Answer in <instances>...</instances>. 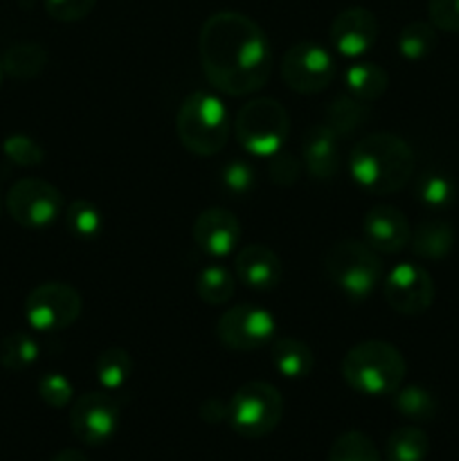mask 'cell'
Returning <instances> with one entry per match:
<instances>
[{"instance_id":"6da1fadb","label":"cell","mask_w":459,"mask_h":461,"mask_svg":"<svg viewBox=\"0 0 459 461\" xmlns=\"http://www.w3.org/2000/svg\"><path fill=\"white\" fill-rule=\"evenodd\" d=\"M198 57L207 81L230 97L259 93L270 77V41L238 12L212 14L198 34Z\"/></svg>"},{"instance_id":"7a4b0ae2","label":"cell","mask_w":459,"mask_h":461,"mask_svg":"<svg viewBox=\"0 0 459 461\" xmlns=\"http://www.w3.org/2000/svg\"><path fill=\"white\" fill-rule=\"evenodd\" d=\"M354 183L374 196L400 192L414 174V151L394 133H372L360 140L349 156Z\"/></svg>"},{"instance_id":"3957f363","label":"cell","mask_w":459,"mask_h":461,"mask_svg":"<svg viewBox=\"0 0 459 461\" xmlns=\"http://www.w3.org/2000/svg\"><path fill=\"white\" fill-rule=\"evenodd\" d=\"M342 378L363 396H392L405 381L403 354L385 340H364L342 358Z\"/></svg>"},{"instance_id":"277c9868","label":"cell","mask_w":459,"mask_h":461,"mask_svg":"<svg viewBox=\"0 0 459 461\" xmlns=\"http://www.w3.org/2000/svg\"><path fill=\"white\" fill-rule=\"evenodd\" d=\"M176 133L189 153L216 156L230 138V113L223 99L207 90H196L183 99L176 115Z\"/></svg>"},{"instance_id":"5b68a950","label":"cell","mask_w":459,"mask_h":461,"mask_svg":"<svg viewBox=\"0 0 459 461\" xmlns=\"http://www.w3.org/2000/svg\"><path fill=\"white\" fill-rule=\"evenodd\" d=\"M328 282L351 302H364L382 282V261L374 248L363 241H338L324 255Z\"/></svg>"},{"instance_id":"8992f818","label":"cell","mask_w":459,"mask_h":461,"mask_svg":"<svg viewBox=\"0 0 459 461\" xmlns=\"http://www.w3.org/2000/svg\"><path fill=\"white\" fill-rule=\"evenodd\" d=\"M291 133L288 111L273 97L248 102L234 120V135L250 156L270 158L282 151Z\"/></svg>"},{"instance_id":"52a82bcc","label":"cell","mask_w":459,"mask_h":461,"mask_svg":"<svg viewBox=\"0 0 459 461\" xmlns=\"http://www.w3.org/2000/svg\"><path fill=\"white\" fill-rule=\"evenodd\" d=\"M284 417V399L270 383L250 381L228 401V423L246 439H261L274 432Z\"/></svg>"},{"instance_id":"ba28073f","label":"cell","mask_w":459,"mask_h":461,"mask_svg":"<svg viewBox=\"0 0 459 461\" xmlns=\"http://www.w3.org/2000/svg\"><path fill=\"white\" fill-rule=\"evenodd\" d=\"M9 216L25 230H45L63 214L66 203L52 183L40 178H22L7 192Z\"/></svg>"},{"instance_id":"9c48e42d","label":"cell","mask_w":459,"mask_h":461,"mask_svg":"<svg viewBox=\"0 0 459 461\" xmlns=\"http://www.w3.org/2000/svg\"><path fill=\"white\" fill-rule=\"evenodd\" d=\"M81 295L63 282H45L32 288L25 300V320L40 333L63 331L81 315Z\"/></svg>"},{"instance_id":"30bf717a","label":"cell","mask_w":459,"mask_h":461,"mask_svg":"<svg viewBox=\"0 0 459 461\" xmlns=\"http://www.w3.org/2000/svg\"><path fill=\"white\" fill-rule=\"evenodd\" d=\"M277 336V322L270 311L256 304H234L216 322V338L225 349L256 351Z\"/></svg>"},{"instance_id":"8fae6325","label":"cell","mask_w":459,"mask_h":461,"mask_svg":"<svg viewBox=\"0 0 459 461\" xmlns=\"http://www.w3.org/2000/svg\"><path fill=\"white\" fill-rule=\"evenodd\" d=\"M282 79L295 93L318 95L336 79V61L327 48L313 41H302L284 54Z\"/></svg>"},{"instance_id":"7c38bea8","label":"cell","mask_w":459,"mask_h":461,"mask_svg":"<svg viewBox=\"0 0 459 461\" xmlns=\"http://www.w3.org/2000/svg\"><path fill=\"white\" fill-rule=\"evenodd\" d=\"M120 421V403L106 392H88L70 405V430L86 446H104L111 441Z\"/></svg>"},{"instance_id":"4fadbf2b","label":"cell","mask_w":459,"mask_h":461,"mask_svg":"<svg viewBox=\"0 0 459 461\" xmlns=\"http://www.w3.org/2000/svg\"><path fill=\"white\" fill-rule=\"evenodd\" d=\"M385 302L400 315H421L435 302V282L423 266L396 264L382 279Z\"/></svg>"},{"instance_id":"5bb4252c","label":"cell","mask_w":459,"mask_h":461,"mask_svg":"<svg viewBox=\"0 0 459 461\" xmlns=\"http://www.w3.org/2000/svg\"><path fill=\"white\" fill-rule=\"evenodd\" d=\"M331 45L340 57H364L378 41V18L364 7L342 9L331 23Z\"/></svg>"},{"instance_id":"9a60e30c","label":"cell","mask_w":459,"mask_h":461,"mask_svg":"<svg viewBox=\"0 0 459 461\" xmlns=\"http://www.w3.org/2000/svg\"><path fill=\"white\" fill-rule=\"evenodd\" d=\"M196 246L210 257L232 255L241 241V223L232 212L223 207H207L196 216L192 228Z\"/></svg>"},{"instance_id":"2e32d148","label":"cell","mask_w":459,"mask_h":461,"mask_svg":"<svg viewBox=\"0 0 459 461\" xmlns=\"http://www.w3.org/2000/svg\"><path fill=\"white\" fill-rule=\"evenodd\" d=\"M364 243L382 255H399L400 250L410 246V230L408 219L399 207L376 205L364 214L363 221Z\"/></svg>"},{"instance_id":"e0dca14e","label":"cell","mask_w":459,"mask_h":461,"mask_svg":"<svg viewBox=\"0 0 459 461\" xmlns=\"http://www.w3.org/2000/svg\"><path fill=\"white\" fill-rule=\"evenodd\" d=\"M340 135L327 124H313L302 140V162L313 180H331L340 169Z\"/></svg>"},{"instance_id":"ac0fdd59","label":"cell","mask_w":459,"mask_h":461,"mask_svg":"<svg viewBox=\"0 0 459 461\" xmlns=\"http://www.w3.org/2000/svg\"><path fill=\"white\" fill-rule=\"evenodd\" d=\"M234 273L238 282L246 284L252 291H273L284 277L279 257L268 246H259V243H250L237 252Z\"/></svg>"},{"instance_id":"d6986e66","label":"cell","mask_w":459,"mask_h":461,"mask_svg":"<svg viewBox=\"0 0 459 461\" xmlns=\"http://www.w3.org/2000/svg\"><path fill=\"white\" fill-rule=\"evenodd\" d=\"M270 360L284 378H306L315 367V356L304 340L282 336L270 342Z\"/></svg>"},{"instance_id":"ffe728a7","label":"cell","mask_w":459,"mask_h":461,"mask_svg":"<svg viewBox=\"0 0 459 461\" xmlns=\"http://www.w3.org/2000/svg\"><path fill=\"white\" fill-rule=\"evenodd\" d=\"M346 95L364 104L376 102L390 86V75L378 63H354L342 75Z\"/></svg>"},{"instance_id":"44dd1931","label":"cell","mask_w":459,"mask_h":461,"mask_svg":"<svg viewBox=\"0 0 459 461\" xmlns=\"http://www.w3.org/2000/svg\"><path fill=\"white\" fill-rule=\"evenodd\" d=\"M410 248L423 259H444L454 248V228L448 221H423L417 230H412Z\"/></svg>"},{"instance_id":"7402d4cb","label":"cell","mask_w":459,"mask_h":461,"mask_svg":"<svg viewBox=\"0 0 459 461\" xmlns=\"http://www.w3.org/2000/svg\"><path fill=\"white\" fill-rule=\"evenodd\" d=\"M0 66H3V72H7L14 79H34L48 66V52L43 45L21 41V43L9 45Z\"/></svg>"},{"instance_id":"603a6c76","label":"cell","mask_w":459,"mask_h":461,"mask_svg":"<svg viewBox=\"0 0 459 461\" xmlns=\"http://www.w3.org/2000/svg\"><path fill=\"white\" fill-rule=\"evenodd\" d=\"M392 403H394L396 412L400 417L418 423L432 421L436 417V412H439V401H436V396L428 387L421 385H400L392 394Z\"/></svg>"},{"instance_id":"cb8c5ba5","label":"cell","mask_w":459,"mask_h":461,"mask_svg":"<svg viewBox=\"0 0 459 461\" xmlns=\"http://www.w3.org/2000/svg\"><path fill=\"white\" fill-rule=\"evenodd\" d=\"M369 120V106L358 102L351 95H338L331 99L324 111V124L336 131L338 135H349L358 131Z\"/></svg>"},{"instance_id":"d4e9b609","label":"cell","mask_w":459,"mask_h":461,"mask_svg":"<svg viewBox=\"0 0 459 461\" xmlns=\"http://www.w3.org/2000/svg\"><path fill=\"white\" fill-rule=\"evenodd\" d=\"M430 453V439L417 426L396 428L385 444L387 461H426Z\"/></svg>"},{"instance_id":"484cf974","label":"cell","mask_w":459,"mask_h":461,"mask_svg":"<svg viewBox=\"0 0 459 461\" xmlns=\"http://www.w3.org/2000/svg\"><path fill=\"white\" fill-rule=\"evenodd\" d=\"M94 374L104 390H122L133 374V358L122 347H108L99 354L97 363H94Z\"/></svg>"},{"instance_id":"4316f807","label":"cell","mask_w":459,"mask_h":461,"mask_svg":"<svg viewBox=\"0 0 459 461\" xmlns=\"http://www.w3.org/2000/svg\"><path fill=\"white\" fill-rule=\"evenodd\" d=\"M196 293L205 304L223 306L234 297V275L223 264H210L198 273Z\"/></svg>"},{"instance_id":"83f0119b","label":"cell","mask_w":459,"mask_h":461,"mask_svg":"<svg viewBox=\"0 0 459 461\" xmlns=\"http://www.w3.org/2000/svg\"><path fill=\"white\" fill-rule=\"evenodd\" d=\"M396 48H399L400 57L408 61H421V59L430 57L436 48V27L426 21L408 23L399 32Z\"/></svg>"},{"instance_id":"f1b7e54d","label":"cell","mask_w":459,"mask_h":461,"mask_svg":"<svg viewBox=\"0 0 459 461\" xmlns=\"http://www.w3.org/2000/svg\"><path fill=\"white\" fill-rule=\"evenodd\" d=\"M414 194H417V201L421 203L428 210H448L450 205L457 198V187H454L453 178H448L446 174H439V171H426L423 176H418L417 187H414Z\"/></svg>"},{"instance_id":"f546056e","label":"cell","mask_w":459,"mask_h":461,"mask_svg":"<svg viewBox=\"0 0 459 461\" xmlns=\"http://www.w3.org/2000/svg\"><path fill=\"white\" fill-rule=\"evenodd\" d=\"M40 347L27 333H9L0 340V365L9 372H25L39 360Z\"/></svg>"},{"instance_id":"4dcf8cb0","label":"cell","mask_w":459,"mask_h":461,"mask_svg":"<svg viewBox=\"0 0 459 461\" xmlns=\"http://www.w3.org/2000/svg\"><path fill=\"white\" fill-rule=\"evenodd\" d=\"M66 214V225L75 237L94 239L104 230V214L94 203L86 198H76L63 210Z\"/></svg>"},{"instance_id":"1f68e13d","label":"cell","mask_w":459,"mask_h":461,"mask_svg":"<svg viewBox=\"0 0 459 461\" xmlns=\"http://www.w3.org/2000/svg\"><path fill=\"white\" fill-rule=\"evenodd\" d=\"M328 461H382L376 444L364 432H342L328 450Z\"/></svg>"},{"instance_id":"d6a6232c","label":"cell","mask_w":459,"mask_h":461,"mask_svg":"<svg viewBox=\"0 0 459 461\" xmlns=\"http://www.w3.org/2000/svg\"><path fill=\"white\" fill-rule=\"evenodd\" d=\"M3 153L18 167H39L45 160L43 147L34 138L22 133L9 135L3 142Z\"/></svg>"},{"instance_id":"836d02e7","label":"cell","mask_w":459,"mask_h":461,"mask_svg":"<svg viewBox=\"0 0 459 461\" xmlns=\"http://www.w3.org/2000/svg\"><path fill=\"white\" fill-rule=\"evenodd\" d=\"M72 383L61 372H48L39 381V396L50 408H68L72 403Z\"/></svg>"},{"instance_id":"e575fe53","label":"cell","mask_w":459,"mask_h":461,"mask_svg":"<svg viewBox=\"0 0 459 461\" xmlns=\"http://www.w3.org/2000/svg\"><path fill=\"white\" fill-rule=\"evenodd\" d=\"M220 183L234 196L250 194V189L255 187V169L246 160H230L220 171Z\"/></svg>"},{"instance_id":"d590c367","label":"cell","mask_w":459,"mask_h":461,"mask_svg":"<svg viewBox=\"0 0 459 461\" xmlns=\"http://www.w3.org/2000/svg\"><path fill=\"white\" fill-rule=\"evenodd\" d=\"M97 0H45V12L61 23L84 21L94 9Z\"/></svg>"},{"instance_id":"8d00e7d4","label":"cell","mask_w":459,"mask_h":461,"mask_svg":"<svg viewBox=\"0 0 459 461\" xmlns=\"http://www.w3.org/2000/svg\"><path fill=\"white\" fill-rule=\"evenodd\" d=\"M428 18L436 30L459 34V0H428Z\"/></svg>"},{"instance_id":"74e56055","label":"cell","mask_w":459,"mask_h":461,"mask_svg":"<svg viewBox=\"0 0 459 461\" xmlns=\"http://www.w3.org/2000/svg\"><path fill=\"white\" fill-rule=\"evenodd\" d=\"M300 171H302V162L297 160L292 153H286L282 149V151H277L274 156H270L268 174L274 185H284V187H288V185H292L297 178H300Z\"/></svg>"},{"instance_id":"f35d334b","label":"cell","mask_w":459,"mask_h":461,"mask_svg":"<svg viewBox=\"0 0 459 461\" xmlns=\"http://www.w3.org/2000/svg\"><path fill=\"white\" fill-rule=\"evenodd\" d=\"M201 419L205 423L228 421V403H220L219 399H207L201 405Z\"/></svg>"},{"instance_id":"ab89813d","label":"cell","mask_w":459,"mask_h":461,"mask_svg":"<svg viewBox=\"0 0 459 461\" xmlns=\"http://www.w3.org/2000/svg\"><path fill=\"white\" fill-rule=\"evenodd\" d=\"M52 461H88V457H86V455L81 453V450L66 448V450H61V453L54 455Z\"/></svg>"},{"instance_id":"60d3db41","label":"cell","mask_w":459,"mask_h":461,"mask_svg":"<svg viewBox=\"0 0 459 461\" xmlns=\"http://www.w3.org/2000/svg\"><path fill=\"white\" fill-rule=\"evenodd\" d=\"M0 77H3V66H0Z\"/></svg>"}]
</instances>
